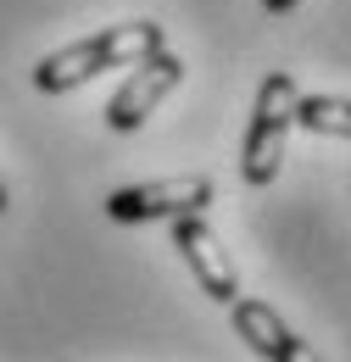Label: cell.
Wrapping results in <instances>:
<instances>
[{
  "mask_svg": "<svg viewBox=\"0 0 351 362\" xmlns=\"http://www.w3.org/2000/svg\"><path fill=\"white\" fill-rule=\"evenodd\" d=\"M151 50H162V23H123V28L89 34L79 45L50 50L40 67H34V84H40L45 95H62V90L89 84V78L106 73V67H134V62L151 56Z\"/></svg>",
  "mask_w": 351,
  "mask_h": 362,
  "instance_id": "cell-1",
  "label": "cell"
},
{
  "mask_svg": "<svg viewBox=\"0 0 351 362\" xmlns=\"http://www.w3.org/2000/svg\"><path fill=\"white\" fill-rule=\"evenodd\" d=\"M290 129H296V78L290 73H267L263 90H257V106H251L246 145H240V173H246V184L263 189V184L279 179Z\"/></svg>",
  "mask_w": 351,
  "mask_h": 362,
  "instance_id": "cell-2",
  "label": "cell"
},
{
  "mask_svg": "<svg viewBox=\"0 0 351 362\" xmlns=\"http://www.w3.org/2000/svg\"><path fill=\"white\" fill-rule=\"evenodd\" d=\"M178 78H184V62H178V56H168V50L139 56L134 73L123 78V90L106 100V129H112V134H134V129L178 90Z\"/></svg>",
  "mask_w": 351,
  "mask_h": 362,
  "instance_id": "cell-3",
  "label": "cell"
},
{
  "mask_svg": "<svg viewBox=\"0 0 351 362\" xmlns=\"http://www.w3.org/2000/svg\"><path fill=\"white\" fill-rule=\"evenodd\" d=\"M212 206V179L184 173V179H156L106 195V218L112 223H156V218H178V212H201Z\"/></svg>",
  "mask_w": 351,
  "mask_h": 362,
  "instance_id": "cell-4",
  "label": "cell"
},
{
  "mask_svg": "<svg viewBox=\"0 0 351 362\" xmlns=\"http://www.w3.org/2000/svg\"><path fill=\"white\" fill-rule=\"evenodd\" d=\"M173 245L178 257L190 262V273H195V284L212 296V301H234L240 296V273H234V262H229V251H223V240L207 228V218L201 212H178L173 218Z\"/></svg>",
  "mask_w": 351,
  "mask_h": 362,
  "instance_id": "cell-5",
  "label": "cell"
},
{
  "mask_svg": "<svg viewBox=\"0 0 351 362\" xmlns=\"http://www.w3.org/2000/svg\"><path fill=\"white\" fill-rule=\"evenodd\" d=\"M229 317H234V334L257 351V357H267V362H296V357H307V340L284 323V317L273 313L267 301H229Z\"/></svg>",
  "mask_w": 351,
  "mask_h": 362,
  "instance_id": "cell-6",
  "label": "cell"
},
{
  "mask_svg": "<svg viewBox=\"0 0 351 362\" xmlns=\"http://www.w3.org/2000/svg\"><path fill=\"white\" fill-rule=\"evenodd\" d=\"M296 129L351 139V100H340V95H296Z\"/></svg>",
  "mask_w": 351,
  "mask_h": 362,
  "instance_id": "cell-7",
  "label": "cell"
},
{
  "mask_svg": "<svg viewBox=\"0 0 351 362\" xmlns=\"http://www.w3.org/2000/svg\"><path fill=\"white\" fill-rule=\"evenodd\" d=\"M267 11H290V6H301V0H263Z\"/></svg>",
  "mask_w": 351,
  "mask_h": 362,
  "instance_id": "cell-8",
  "label": "cell"
},
{
  "mask_svg": "<svg viewBox=\"0 0 351 362\" xmlns=\"http://www.w3.org/2000/svg\"><path fill=\"white\" fill-rule=\"evenodd\" d=\"M0 212H6V184H0Z\"/></svg>",
  "mask_w": 351,
  "mask_h": 362,
  "instance_id": "cell-9",
  "label": "cell"
}]
</instances>
